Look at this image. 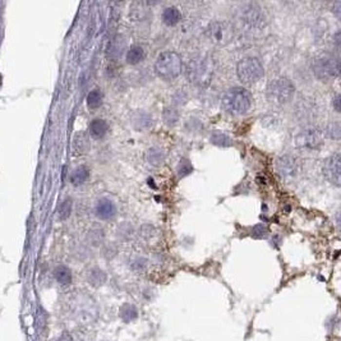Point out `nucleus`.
Listing matches in <instances>:
<instances>
[{
  "mask_svg": "<svg viewBox=\"0 0 341 341\" xmlns=\"http://www.w3.org/2000/svg\"><path fill=\"white\" fill-rule=\"evenodd\" d=\"M187 78L190 83L205 87L208 86L213 75V63L207 57H192L186 67Z\"/></svg>",
  "mask_w": 341,
  "mask_h": 341,
  "instance_id": "f257e3e1",
  "label": "nucleus"
},
{
  "mask_svg": "<svg viewBox=\"0 0 341 341\" xmlns=\"http://www.w3.org/2000/svg\"><path fill=\"white\" fill-rule=\"evenodd\" d=\"M253 97L250 92L243 87H233L224 94L223 108L231 115H240L246 113L252 106Z\"/></svg>",
  "mask_w": 341,
  "mask_h": 341,
  "instance_id": "f03ea898",
  "label": "nucleus"
},
{
  "mask_svg": "<svg viewBox=\"0 0 341 341\" xmlns=\"http://www.w3.org/2000/svg\"><path fill=\"white\" fill-rule=\"evenodd\" d=\"M237 22L246 32H257L265 27L266 17L260 5L248 3L243 4L237 10Z\"/></svg>",
  "mask_w": 341,
  "mask_h": 341,
  "instance_id": "7ed1b4c3",
  "label": "nucleus"
},
{
  "mask_svg": "<svg viewBox=\"0 0 341 341\" xmlns=\"http://www.w3.org/2000/svg\"><path fill=\"white\" fill-rule=\"evenodd\" d=\"M295 87L287 78H276L271 81L266 88L267 100L274 105H286L293 100Z\"/></svg>",
  "mask_w": 341,
  "mask_h": 341,
  "instance_id": "20e7f679",
  "label": "nucleus"
},
{
  "mask_svg": "<svg viewBox=\"0 0 341 341\" xmlns=\"http://www.w3.org/2000/svg\"><path fill=\"white\" fill-rule=\"evenodd\" d=\"M182 57L174 51H165L157 57L155 63L156 73L164 79H174L182 72Z\"/></svg>",
  "mask_w": 341,
  "mask_h": 341,
  "instance_id": "39448f33",
  "label": "nucleus"
},
{
  "mask_svg": "<svg viewBox=\"0 0 341 341\" xmlns=\"http://www.w3.org/2000/svg\"><path fill=\"white\" fill-rule=\"evenodd\" d=\"M237 75L240 81L246 85H253L264 77V65L257 57H244L238 63Z\"/></svg>",
  "mask_w": 341,
  "mask_h": 341,
  "instance_id": "423d86ee",
  "label": "nucleus"
},
{
  "mask_svg": "<svg viewBox=\"0 0 341 341\" xmlns=\"http://www.w3.org/2000/svg\"><path fill=\"white\" fill-rule=\"evenodd\" d=\"M313 73L318 79L328 81L338 77L340 72V63L338 57L332 55H321L313 60Z\"/></svg>",
  "mask_w": 341,
  "mask_h": 341,
  "instance_id": "0eeeda50",
  "label": "nucleus"
},
{
  "mask_svg": "<svg viewBox=\"0 0 341 341\" xmlns=\"http://www.w3.org/2000/svg\"><path fill=\"white\" fill-rule=\"evenodd\" d=\"M233 28L225 20H213L206 28V38L211 44L224 46L233 38Z\"/></svg>",
  "mask_w": 341,
  "mask_h": 341,
  "instance_id": "6e6552de",
  "label": "nucleus"
},
{
  "mask_svg": "<svg viewBox=\"0 0 341 341\" xmlns=\"http://www.w3.org/2000/svg\"><path fill=\"white\" fill-rule=\"evenodd\" d=\"M295 146L302 151H313L322 146V135L316 128L307 127L295 135Z\"/></svg>",
  "mask_w": 341,
  "mask_h": 341,
  "instance_id": "1a4fd4ad",
  "label": "nucleus"
},
{
  "mask_svg": "<svg viewBox=\"0 0 341 341\" xmlns=\"http://www.w3.org/2000/svg\"><path fill=\"white\" fill-rule=\"evenodd\" d=\"M341 160H340V153L336 152L332 156H330L326 161H324L323 165V174L324 176L327 178L328 182H331L335 186H340L341 182Z\"/></svg>",
  "mask_w": 341,
  "mask_h": 341,
  "instance_id": "9d476101",
  "label": "nucleus"
},
{
  "mask_svg": "<svg viewBox=\"0 0 341 341\" xmlns=\"http://www.w3.org/2000/svg\"><path fill=\"white\" fill-rule=\"evenodd\" d=\"M275 169L281 178H291L298 171L297 161L291 156H281L275 162Z\"/></svg>",
  "mask_w": 341,
  "mask_h": 341,
  "instance_id": "9b49d317",
  "label": "nucleus"
},
{
  "mask_svg": "<svg viewBox=\"0 0 341 341\" xmlns=\"http://www.w3.org/2000/svg\"><path fill=\"white\" fill-rule=\"evenodd\" d=\"M95 213L98 219L101 220H110L115 216L116 213V207H115L114 202H112L108 198H101L96 203Z\"/></svg>",
  "mask_w": 341,
  "mask_h": 341,
  "instance_id": "f8f14e48",
  "label": "nucleus"
},
{
  "mask_svg": "<svg viewBox=\"0 0 341 341\" xmlns=\"http://www.w3.org/2000/svg\"><path fill=\"white\" fill-rule=\"evenodd\" d=\"M73 150L76 155H85L90 150V139L85 132H78L73 139Z\"/></svg>",
  "mask_w": 341,
  "mask_h": 341,
  "instance_id": "ddd939ff",
  "label": "nucleus"
},
{
  "mask_svg": "<svg viewBox=\"0 0 341 341\" xmlns=\"http://www.w3.org/2000/svg\"><path fill=\"white\" fill-rule=\"evenodd\" d=\"M125 50V41L122 36H115L113 41H110L108 48V57L112 59H118L123 55Z\"/></svg>",
  "mask_w": 341,
  "mask_h": 341,
  "instance_id": "4468645a",
  "label": "nucleus"
},
{
  "mask_svg": "<svg viewBox=\"0 0 341 341\" xmlns=\"http://www.w3.org/2000/svg\"><path fill=\"white\" fill-rule=\"evenodd\" d=\"M162 22L166 26H175L179 23V20L182 19V14H180L179 9L175 7H168L162 12Z\"/></svg>",
  "mask_w": 341,
  "mask_h": 341,
  "instance_id": "2eb2a0df",
  "label": "nucleus"
},
{
  "mask_svg": "<svg viewBox=\"0 0 341 341\" xmlns=\"http://www.w3.org/2000/svg\"><path fill=\"white\" fill-rule=\"evenodd\" d=\"M145 49L139 45H134L132 48H129L127 54H125V59H127V63L131 65H135L141 63V61L145 59Z\"/></svg>",
  "mask_w": 341,
  "mask_h": 341,
  "instance_id": "dca6fc26",
  "label": "nucleus"
},
{
  "mask_svg": "<svg viewBox=\"0 0 341 341\" xmlns=\"http://www.w3.org/2000/svg\"><path fill=\"white\" fill-rule=\"evenodd\" d=\"M165 160V152L160 147H151L146 152V161L152 166H159Z\"/></svg>",
  "mask_w": 341,
  "mask_h": 341,
  "instance_id": "f3484780",
  "label": "nucleus"
},
{
  "mask_svg": "<svg viewBox=\"0 0 341 341\" xmlns=\"http://www.w3.org/2000/svg\"><path fill=\"white\" fill-rule=\"evenodd\" d=\"M109 125L102 119H94L90 124V134L95 139L102 138L108 133Z\"/></svg>",
  "mask_w": 341,
  "mask_h": 341,
  "instance_id": "a211bd4d",
  "label": "nucleus"
},
{
  "mask_svg": "<svg viewBox=\"0 0 341 341\" xmlns=\"http://www.w3.org/2000/svg\"><path fill=\"white\" fill-rule=\"evenodd\" d=\"M132 123L134 125L135 129H139V131H143V129H147L151 127L152 124V118L149 113L146 112H135L132 118Z\"/></svg>",
  "mask_w": 341,
  "mask_h": 341,
  "instance_id": "6ab92c4d",
  "label": "nucleus"
},
{
  "mask_svg": "<svg viewBox=\"0 0 341 341\" xmlns=\"http://www.w3.org/2000/svg\"><path fill=\"white\" fill-rule=\"evenodd\" d=\"M88 176H90V170L87 166H78L77 169L72 172L71 182L73 186H82L83 183L87 182Z\"/></svg>",
  "mask_w": 341,
  "mask_h": 341,
  "instance_id": "aec40b11",
  "label": "nucleus"
},
{
  "mask_svg": "<svg viewBox=\"0 0 341 341\" xmlns=\"http://www.w3.org/2000/svg\"><path fill=\"white\" fill-rule=\"evenodd\" d=\"M87 279H88V283H90L92 286L98 287L106 283V274H105L101 268L95 267V268H92V270L88 272Z\"/></svg>",
  "mask_w": 341,
  "mask_h": 341,
  "instance_id": "412c9836",
  "label": "nucleus"
},
{
  "mask_svg": "<svg viewBox=\"0 0 341 341\" xmlns=\"http://www.w3.org/2000/svg\"><path fill=\"white\" fill-rule=\"evenodd\" d=\"M55 280L60 285H69L72 283V272L67 266H57L54 270Z\"/></svg>",
  "mask_w": 341,
  "mask_h": 341,
  "instance_id": "4be33fe9",
  "label": "nucleus"
},
{
  "mask_svg": "<svg viewBox=\"0 0 341 341\" xmlns=\"http://www.w3.org/2000/svg\"><path fill=\"white\" fill-rule=\"evenodd\" d=\"M209 141L215 146H219V147H230L233 145V139L223 132H213L209 137Z\"/></svg>",
  "mask_w": 341,
  "mask_h": 341,
  "instance_id": "5701e85b",
  "label": "nucleus"
},
{
  "mask_svg": "<svg viewBox=\"0 0 341 341\" xmlns=\"http://www.w3.org/2000/svg\"><path fill=\"white\" fill-rule=\"evenodd\" d=\"M102 98H104V96L100 90H92L87 96V106L92 110L100 108L102 104Z\"/></svg>",
  "mask_w": 341,
  "mask_h": 341,
  "instance_id": "b1692460",
  "label": "nucleus"
},
{
  "mask_svg": "<svg viewBox=\"0 0 341 341\" xmlns=\"http://www.w3.org/2000/svg\"><path fill=\"white\" fill-rule=\"evenodd\" d=\"M120 317H122L125 322H131L138 317V312H137L135 307L132 305V304H124V305L120 308Z\"/></svg>",
  "mask_w": 341,
  "mask_h": 341,
  "instance_id": "393cba45",
  "label": "nucleus"
},
{
  "mask_svg": "<svg viewBox=\"0 0 341 341\" xmlns=\"http://www.w3.org/2000/svg\"><path fill=\"white\" fill-rule=\"evenodd\" d=\"M72 213V199L65 198L63 202L60 203V206L57 208V217L59 220H67L71 216Z\"/></svg>",
  "mask_w": 341,
  "mask_h": 341,
  "instance_id": "a878e982",
  "label": "nucleus"
},
{
  "mask_svg": "<svg viewBox=\"0 0 341 341\" xmlns=\"http://www.w3.org/2000/svg\"><path fill=\"white\" fill-rule=\"evenodd\" d=\"M192 170H193V166L188 159L180 160V162L178 164V168H176V172H178V175H179L180 178L189 175L190 172H192Z\"/></svg>",
  "mask_w": 341,
  "mask_h": 341,
  "instance_id": "bb28decb",
  "label": "nucleus"
},
{
  "mask_svg": "<svg viewBox=\"0 0 341 341\" xmlns=\"http://www.w3.org/2000/svg\"><path fill=\"white\" fill-rule=\"evenodd\" d=\"M324 133H326V135H327L328 138L339 139L340 138V134H341L340 123L339 122L330 123V124L326 127V131H324Z\"/></svg>",
  "mask_w": 341,
  "mask_h": 341,
  "instance_id": "cd10ccee",
  "label": "nucleus"
},
{
  "mask_svg": "<svg viewBox=\"0 0 341 341\" xmlns=\"http://www.w3.org/2000/svg\"><path fill=\"white\" fill-rule=\"evenodd\" d=\"M179 120V114L175 109L168 108L164 110V122L168 125H174Z\"/></svg>",
  "mask_w": 341,
  "mask_h": 341,
  "instance_id": "c85d7f7f",
  "label": "nucleus"
},
{
  "mask_svg": "<svg viewBox=\"0 0 341 341\" xmlns=\"http://www.w3.org/2000/svg\"><path fill=\"white\" fill-rule=\"evenodd\" d=\"M266 233H267L266 227H264L262 224H260V225H257V227L253 229V234H254V235H256V237H264V235Z\"/></svg>",
  "mask_w": 341,
  "mask_h": 341,
  "instance_id": "c756f323",
  "label": "nucleus"
},
{
  "mask_svg": "<svg viewBox=\"0 0 341 341\" xmlns=\"http://www.w3.org/2000/svg\"><path fill=\"white\" fill-rule=\"evenodd\" d=\"M133 266V268L134 270H137V271H141V270H143L146 267V261L143 260V258H138V260L135 261L134 264L132 265Z\"/></svg>",
  "mask_w": 341,
  "mask_h": 341,
  "instance_id": "7c9ffc66",
  "label": "nucleus"
},
{
  "mask_svg": "<svg viewBox=\"0 0 341 341\" xmlns=\"http://www.w3.org/2000/svg\"><path fill=\"white\" fill-rule=\"evenodd\" d=\"M334 13H335V16L338 18H340V16H341V1H336V3H334Z\"/></svg>",
  "mask_w": 341,
  "mask_h": 341,
  "instance_id": "2f4dec72",
  "label": "nucleus"
},
{
  "mask_svg": "<svg viewBox=\"0 0 341 341\" xmlns=\"http://www.w3.org/2000/svg\"><path fill=\"white\" fill-rule=\"evenodd\" d=\"M334 108L338 113H340V96L336 95L334 98Z\"/></svg>",
  "mask_w": 341,
  "mask_h": 341,
  "instance_id": "473e14b6",
  "label": "nucleus"
},
{
  "mask_svg": "<svg viewBox=\"0 0 341 341\" xmlns=\"http://www.w3.org/2000/svg\"><path fill=\"white\" fill-rule=\"evenodd\" d=\"M57 341H73V339L71 338V335L69 334H63L60 338L57 339Z\"/></svg>",
  "mask_w": 341,
  "mask_h": 341,
  "instance_id": "72a5a7b5",
  "label": "nucleus"
}]
</instances>
